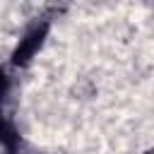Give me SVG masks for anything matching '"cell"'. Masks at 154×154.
I'll use <instances>...</instances> for the list:
<instances>
[{
	"label": "cell",
	"mask_w": 154,
	"mask_h": 154,
	"mask_svg": "<svg viewBox=\"0 0 154 154\" xmlns=\"http://www.w3.org/2000/svg\"><path fill=\"white\" fill-rule=\"evenodd\" d=\"M43 36H46V26H31V29L26 31V36L19 41V46H17L14 55H12V60H14L17 65H19V63H26V60L36 53V48L41 46Z\"/></svg>",
	"instance_id": "obj_1"
},
{
	"label": "cell",
	"mask_w": 154,
	"mask_h": 154,
	"mask_svg": "<svg viewBox=\"0 0 154 154\" xmlns=\"http://www.w3.org/2000/svg\"><path fill=\"white\" fill-rule=\"evenodd\" d=\"M5 87H7V77H5V72L0 70V91H5Z\"/></svg>",
	"instance_id": "obj_2"
}]
</instances>
